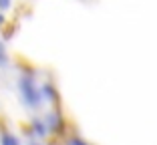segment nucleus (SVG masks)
<instances>
[{
  "mask_svg": "<svg viewBox=\"0 0 157 145\" xmlns=\"http://www.w3.org/2000/svg\"><path fill=\"white\" fill-rule=\"evenodd\" d=\"M18 93L22 99L24 107L28 109H40V105L44 103L40 95V87L34 81V71L33 69H24L22 75L18 79Z\"/></svg>",
  "mask_w": 157,
  "mask_h": 145,
  "instance_id": "1",
  "label": "nucleus"
},
{
  "mask_svg": "<svg viewBox=\"0 0 157 145\" xmlns=\"http://www.w3.org/2000/svg\"><path fill=\"white\" fill-rule=\"evenodd\" d=\"M44 123H46V129H48V133L60 135V133L65 131V121H63V115H60L59 111H51V113L44 117Z\"/></svg>",
  "mask_w": 157,
  "mask_h": 145,
  "instance_id": "2",
  "label": "nucleus"
},
{
  "mask_svg": "<svg viewBox=\"0 0 157 145\" xmlns=\"http://www.w3.org/2000/svg\"><path fill=\"white\" fill-rule=\"evenodd\" d=\"M40 95H42V101H48V103H56L59 101V91H56V87L51 81L40 85Z\"/></svg>",
  "mask_w": 157,
  "mask_h": 145,
  "instance_id": "3",
  "label": "nucleus"
},
{
  "mask_svg": "<svg viewBox=\"0 0 157 145\" xmlns=\"http://www.w3.org/2000/svg\"><path fill=\"white\" fill-rule=\"evenodd\" d=\"M30 133H33L34 137H38V139H44V137L48 135V129H46V123H44V119H38V117H34L33 121H30Z\"/></svg>",
  "mask_w": 157,
  "mask_h": 145,
  "instance_id": "4",
  "label": "nucleus"
},
{
  "mask_svg": "<svg viewBox=\"0 0 157 145\" xmlns=\"http://www.w3.org/2000/svg\"><path fill=\"white\" fill-rule=\"evenodd\" d=\"M0 145H20V139L8 129H0Z\"/></svg>",
  "mask_w": 157,
  "mask_h": 145,
  "instance_id": "5",
  "label": "nucleus"
},
{
  "mask_svg": "<svg viewBox=\"0 0 157 145\" xmlns=\"http://www.w3.org/2000/svg\"><path fill=\"white\" fill-rule=\"evenodd\" d=\"M4 67H8V52H6L4 40L0 38V69H4Z\"/></svg>",
  "mask_w": 157,
  "mask_h": 145,
  "instance_id": "6",
  "label": "nucleus"
},
{
  "mask_svg": "<svg viewBox=\"0 0 157 145\" xmlns=\"http://www.w3.org/2000/svg\"><path fill=\"white\" fill-rule=\"evenodd\" d=\"M67 145H89V143L83 141V139H78V137H71V139L67 141Z\"/></svg>",
  "mask_w": 157,
  "mask_h": 145,
  "instance_id": "7",
  "label": "nucleus"
},
{
  "mask_svg": "<svg viewBox=\"0 0 157 145\" xmlns=\"http://www.w3.org/2000/svg\"><path fill=\"white\" fill-rule=\"evenodd\" d=\"M10 6H12V0H0V12H6Z\"/></svg>",
  "mask_w": 157,
  "mask_h": 145,
  "instance_id": "8",
  "label": "nucleus"
},
{
  "mask_svg": "<svg viewBox=\"0 0 157 145\" xmlns=\"http://www.w3.org/2000/svg\"><path fill=\"white\" fill-rule=\"evenodd\" d=\"M26 145H40L38 143L36 139H34V137H28V141H26Z\"/></svg>",
  "mask_w": 157,
  "mask_h": 145,
  "instance_id": "9",
  "label": "nucleus"
},
{
  "mask_svg": "<svg viewBox=\"0 0 157 145\" xmlns=\"http://www.w3.org/2000/svg\"><path fill=\"white\" fill-rule=\"evenodd\" d=\"M6 24V16H4V12H0V28Z\"/></svg>",
  "mask_w": 157,
  "mask_h": 145,
  "instance_id": "10",
  "label": "nucleus"
}]
</instances>
